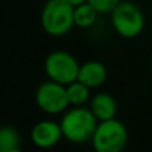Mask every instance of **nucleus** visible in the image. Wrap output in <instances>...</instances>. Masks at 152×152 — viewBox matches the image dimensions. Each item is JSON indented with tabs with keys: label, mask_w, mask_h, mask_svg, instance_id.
I'll return each instance as SVG.
<instances>
[{
	"label": "nucleus",
	"mask_w": 152,
	"mask_h": 152,
	"mask_svg": "<svg viewBox=\"0 0 152 152\" xmlns=\"http://www.w3.org/2000/svg\"><path fill=\"white\" fill-rule=\"evenodd\" d=\"M80 64L74 55L67 51H53L44 60V71L48 79L63 86L77 80Z\"/></svg>",
	"instance_id": "nucleus-5"
},
{
	"label": "nucleus",
	"mask_w": 152,
	"mask_h": 152,
	"mask_svg": "<svg viewBox=\"0 0 152 152\" xmlns=\"http://www.w3.org/2000/svg\"><path fill=\"white\" fill-rule=\"evenodd\" d=\"M63 137L60 123L53 120H42L37 121L31 129V140L34 145L42 150L52 148L60 142Z\"/></svg>",
	"instance_id": "nucleus-7"
},
{
	"label": "nucleus",
	"mask_w": 152,
	"mask_h": 152,
	"mask_svg": "<svg viewBox=\"0 0 152 152\" xmlns=\"http://www.w3.org/2000/svg\"><path fill=\"white\" fill-rule=\"evenodd\" d=\"M88 3L100 15V13H111L121 3V0H88Z\"/></svg>",
	"instance_id": "nucleus-13"
},
{
	"label": "nucleus",
	"mask_w": 152,
	"mask_h": 152,
	"mask_svg": "<svg viewBox=\"0 0 152 152\" xmlns=\"http://www.w3.org/2000/svg\"><path fill=\"white\" fill-rule=\"evenodd\" d=\"M74 11L75 8L67 0H47L40 15L44 32L53 37L67 35L75 26Z\"/></svg>",
	"instance_id": "nucleus-2"
},
{
	"label": "nucleus",
	"mask_w": 152,
	"mask_h": 152,
	"mask_svg": "<svg viewBox=\"0 0 152 152\" xmlns=\"http://www.w3.org/2000/svg\"><path fill=\"white\" fill-rule=\"evenodd\" d=\"M89 110L99 121H105L116 118L118 104L112 95L107 92H99L89 100Z\"/></svg>",
	"instance_id": "nucleus-9"
},
{
	"label": "nucleus",
	"mask_w": 152,
	"mask_h": 152,
	"mask_svg": "<svg viewBox=\"0 0 152 152\" xmlns=\"http://www.w3.org/2000/svg\"><path fill=\"white\" fill-rule=\"evenodd\" d=\"M111 24L119 36L135 39L144 29V15L142 10L132 1H121L111 12Z\"/></svg>",
	"instance_id": "nucleus-4"
},
{
	"label": "nucleus",
	"mask_w": 152,
	"mask_h": 152,
	"mask_svg": "<svg viewBox=\"0 0 152 152\" xmlns=\"http://www.w3.org/2000/svg\"><path fill=\"white\" fill-rule=\"evenodd\" d=\"M107 76L108 72L104 64L96 60H89L84 64H80L77 80L92 89L103 86L107 80Z\"/></svg>",
	"instance_id": "nucleus-8"
},
{
	"label": "nucleus",
	"mask_w": 152,
	"mask_h": 152,
	"mask_svg": "<svg viewBox=\"0 0 152 152\" xmlns=\"http://www.w3.org/2000/svg\"><path fill=\"white\" fill-rule=\"evenodd\" d=\"M66 87L69 105L72 107H84V104L91 100V88H88L86 84L80 83L79 80Z\"/></svg>",
	"instance_id": "nucleus-10"
},
{
	"label": "nucleus",
	"mask_w": 152,
	"mask_h": 152,
	"mask_svg": "<svg viewBox=\"0 0 152 152\" xmlns=\"http://www.w3.org/2000/svg\"><path fill=\"white\" fill-rule=\"evenodd\" d=\"M20 147V135L13 127L4 126L0 129V152H10Z\"/></svg>",
	"instance_id": "nucleus-12"
},
{
	"label": "nucleus",
	"mask_w": 152,
	"mask_h": 152,
	"mask_svg": "<svg viewBox=\"0 0 152 152\" xmlns=\"http://www.w3.org/2000/svg\"><path fill=\"white\" fill-rule=\"evenodd\" d=\"M151 67H152V58H151Z\"/></svg>",
	"instance_id": "nucleus-16"
},
{
	"label": "nucleus",
	"mask_w": 152,
	"mask_h": 152,
	"mask_svg": "<svg viewBox=\"0 0 152 152\" xmlns=\"http://www.w3.org/2000/svg\"><path fill=\"white\" fill-rule=\"evenodd\" d=\"M99 12L92 7L89 3H86L83 5H79L74 11V21L75 27L77 28H91L97 20Z\"/></svg>",
	"instance_id": "nucleus-11"
},
{
	"label": "nucleus",
	"mask_w": 152,
	"mask_h": 152,
	"mask_svg": "<svg viewBox=\"0 0 152 152\" xmlns=\"http://www.w3.org/2000/svg\"><path fill=\"white\" fill-rule=\"evenodd\" d=\"M67 1L74 8H76V7H79V5H83V4H86V3H88V0H67Z\"/></svg>",
	"instance_id": "nucleus-14"
},
{
	"label": "nucleus",
	"mask_w": 152,
	"mask_h": 152,
	"mask_svg": "<svg viewBox=\"0 0 152 152\" xmlns=\"http://www.w3.org/2000/svg\"><path fill=\"white\" fill-rule=\"evenodd\" d=\"M99 120L92 111L86 107H74L64 112L60 120L63 137L74 144L91 142Z\"/></svg>",
	"instance_id": "nucleus-1"
},
{
	"label": "nucleus",
	"mask_w": 152,
	"mask_h": 152,
	"mask_svg": "<svg viewBox=\"0 0 152 152\" xmlns=\"http://www.w3.org/2000/svg\"><path fill=\"white\" fill-rule=\"evenodd\" d=\"M10 152H23V151H21L20 147H18V148H13V150H11Z\"/></svg>",
	"instance_id": "nucleus-15"
},
{
	"label": "nucleus",
	"mask_w": 152,
	"mask_h": 152,
	"mask_svg": "<svg viewBox=\"0 0 152 152\" xmlns=\"http://www.w3.org/2000/svg\"><path fill=\"white\" fill-rule=\"evenodd\" d=\"M91 143L96 152H123L128 143V131L116 118L99 121Z\"/></svg>",
	"instance_id": "nucleus-3"
},
{
	"label": "nucleus",
	"mask_w": 152,
	"mask_h": 152,
	"mask_svg": "<svg viewBox=\"0 0 152 152\" xmlns=\"http://www.w3.org/2000/svg\"><path fill=\"white\" fill-rule=\"evenodd\" d=\"M35 100L37 107L48 115L63 113L69 107L67 87L52 80H47L37 87Z\"/></svg>",
	"instance_id": "nucleus-6"
}]
</instances>
